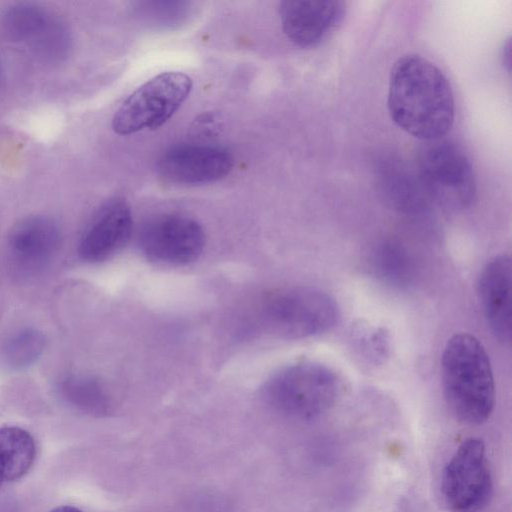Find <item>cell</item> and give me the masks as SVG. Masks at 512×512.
Instances as JSON below:
<instances>
[{"label": "cell", "mask_w": 512, "mask_h": 512, "mask_svg": "<svg viewBox=\"0 0 512 512\" xmlns=\"http://www.w3.org/2000/svg\"><path fill=\"white\" fill-rule=\"evenodd\" d=\"M387 106L399 128L425 142L443 138L454 122L449 81L437 66L420 55H405L394 63Z\"/></svg>", "instance_id": "cell-1"}, {"label": "cell", "mask_w": 512, "mask_h": 512, "mask_svg": "<svg viewBox=\"0 0 512 512\" xmlns=\"http://www.w3.org/2000/svg\"><path fill=\"white\" fill-rule=\"evenodd\" d=\"M445 401L461 422L478 425L491 415L495 405V383L488 354L470 333L454 334L441 358Z\"/></svg>", "instance_id": "cell-2"}, {"label": "cell", "mask_w": 512, "mask_h": 512, "mask_svg": "<svg viewBox=\"0 0 512 512\" xmlns=\"http://www.w3.org/2000/svg\"><path fill=\"white\" fill-rule=\"evenodd\" d=\"M339 317L335 299L312 287L282 289L266 295L257 311L266 333L285 339L313 337L329 331Z\"/></svg>", "instance_id": "cell-3"}, {"label": "cell", "mask_w": 512, "mask_h": 512, "mask_svg": "<svg viewBox=\"0 0 512 512\" xmlns=\"http://www.w3.org/2000/svg\"><path fill=\"white\" fill-rule=\"evenodd\" d=\"M342 379L330 366L305 361L286 366L266 383L268 402L281 413L302 420L329 410L342 391Z\"/></svg>", "instance_id": "cell-4"}, {"label": "cell", "mask_w": 512, "mask_h": 512, "mask_svg": "<svg viewBox=\"0 0 512 512\" xmlns=\"http://www.w3.org/2000/svg\"><path fill=\"white\" fill-rule=\"evenodd\" d=\"M416 173L430 203L455 211L469 207L475 199L472 164L451 140L425 142L418 154Z\"/></svg>", "instance_id": "cell-5"}, {"label": "cell", "mask_w": 512, "mask_h": 512, "mask_svg": "<svg viewBox=\"0 0 512 512\" xmlns=\"http://www.w3.org/2000/svg\"><path fill=\"white\" fill-rule=\"evenodd\" d=\"M193 82L180 71L162 72L146 81L119 106L112 128L119 135L155 130L167 122L187 99Z\"/></svg>", "instance_id": "cell-6"}, {"label": "cell", "mask_w": 512, "mask_h": 512, "mask_svg": "<svg viewBox=\"0 0 512 512\" xmlns=\"http://www.w3.org/2000/svg\"><path fill=\"white\" fill-rule=\"evenodd\" d=\"M441 495L451 512H480L490 501L493 482L484 443L463 441L445 465Z\"/></svg>", "instance_id": "cell-7"}, {"label": "cell", "mask_w": 512, "mask_h": 512, "mask_svg": "<svg viewBox=\"0 0 512 512\" xmlns=\"http://www.w3.org/2000/svg\"><path fill=\"white\" fill-rule=\"evenodd\" d=\"M143 253L151 260L183 265L196 260L205 245V233L194 219L168 214L146 223L139 235Z\"/></svg>", "instance_id": "cell-8"}, {"label": "cell", "mask_w": 512, "mask_h": 512, "mask_svg": "<svg viewBox=\"0 0 512 512\" xmlns=\"http://www.w3.org/2000/svg\"><path fill=\"white\" fill-rule=\"evenodd\" d=\"M233 157L226 149L203 144H181L166 150L157 169L167 182L200 185L218 181L232 170Z\"/></svg>", "instance_id": "cell-9"}, {"label": "cell", "mask_w": 512, "mask_h": 512, "mask_svg": "<svg viewBox=\"0 0 512 512\" xmlns=\"http://www.w3.org/2000/svg\"><path fill=\"white\" fill-rule=\"evenodd\" d=\"M346 3L340 0H285L280 2L282 30L295 45L314 47L342 22Z\"/></svg>", "instance_id": "cell-10"}, {"label": "cell", "mask_w": 512, "mask_h": 512, "mask_svg": "<svg viewBox=\"0 0 512 512\" xmlns=\"http://www.w3.org/2000/svg\"><path fill=\"white\" fill-rule=\"evenodd\" d=\"M511 258L500 254L482 268L477 281V293L488 326L503 343L511 342Z\"/></svg>", "instance_id": "cell-11"}, {"label": "cell", "mask_w": 512, "mask_h": 512, "mask_svg": "<svg viewBox=\"0 0 512 512\" xmlns=\"http://www.w3.org/2000/svg\"><path fill=\"white\" fill-rule=\"evenodd\" d=\"M132 225L127 202L121 198L108 201L97 212L81 238V258L88 262H99L111 257L128 241Z\"/></svg>", "instance_id": "cell-12"}, {"label": "cell", "mask_w": 512, "mask_h": 512, "mask_svg": "<svg viewBox=\"0 0 512 512\" xmlns=\"http://www.w3.org/2000/svg\"><path fill=\"white\" fill-rule=\"evenodd\" d=\"M61 231L50 217L36 215L19 221L9 235V248L13 257L27 266L39 265L58 249Z\"/></svg>", "instance_id": "cell-13"}, {"label": "cell", "mask_w": 512, "mask_h": 512, "mask_svg": "<svg viewBox=\"0 0 512 512\" xmlns=\"http://www.w3.org/2000/svg\"><path fill=\"white\" fill-rule=\"evenodd\" d=\"M381 186L388 204L402 213L416 214L430 204L417 173L407 170L397 161L382 166Z\"/></svg>", "instance_id": "cell-14"}, {"label": "cell", "mask_w": 512, "mask_h": 512, "mask_svg": "<svg viewBox=\"0 0 512 512\" xmlns=\"http://www.w3.org/2000/svg\"><path fill=\"white\" fill-rule=\"evenodd\" d=\"M35 458L36 444L28 431L15 426L0 428V476L4 483L25 476Z\"/></svg>", "instance_id": "cell-15"}, {"label": "cell", "mask_w": 512, "mask_h": 512, "mask_svg": "<svg viewBox=\"0 0 512 512\" xmlns=\"http://www.w3.org/2000/svg\"><path fill=\"white\" fill-rule=\"evenodd\" d=\"M58 22L47 12L32 3H18L3 15V25L8 36L15 41L29 42L37 50Z\"/></svg>", "instance_id": "cell-16"}, {"label": "cell", "mask_w": 512, "mask_h": 512, "mask_svg": "<svg viewBox=\"0 0 512 512\" xmlns=\"http://www.w3.org/2000/svg\"><path fill=\"white\" fill-rule=\"evenodd\" d=\"M370 262L374 275L386 285L404 288L413 280L412 258L399 242L388 240L378 244L372 251Z\"/></svg>", "instance_id": "cell-17"}, {"label": "cell", "mask_w": 512, "mask_h": 512, "mask_svg": "<svg viewBox=\"0 0 512 512\" xmlns=\"http://www.w3.org/2000/svg\"><path fill=\"white\" fill-rule=\"evenodd\" d=\"M67 397L82 408L104 413L108 409V400L101 386L93 379L72 377L64 384Z\"/></svg>", "instance_id": "cell-18"}, {"label": "cell", "mask_w": 512, "mask_h": 512, "mask_svg": "<svg viewBox=\"0 0 512 512\" xmlns=\"http://www.w3.org/2000/svg\"><path fill=\"white\" fill-rule=\"evenodd\" d=\"M44 347L43 336L35 330H24L12 337L4 348L6 362L15 368L32 363Z\"/></svg>", "instance_id": "cell-19"}, {"label": "cell", "mask_w": 512, "mask_h": 512, "mask_svg": "<svg viewBox=\"0 0 512 512\" xmlns=\"http://www.w3.org/2000/svg\"><path fill=\"white\" fill-rule=\"evenodd\" d=\"M357 346L366 357L374 361H382L389 352V337L383 329H357Z\"/></svg>", "instance_id": "cell-20"}, {"label": "cell", "mask_w": 512, "mask_h": 512, "mask_svg": "<svg viewBox=\"0 0 512 512\" xmlns=\"http://www.w3.org/2000/svg\"><path fill=\"white\" fill-rule=\"evenodd\" d=\"M184 5H186L184 2H145L141 10L144 14L148 13V16H145V18L152 20L153 23L157 24L159 22L161 25L174 24L184 14L186 10Z\"/></svg>", "instance_id": "cell-21"}, {"label": "cell", "mask_w": 512, "mask_h": 512, "mask_svg": "<svg viewBox=\"0 0 512 512\" xmlns=\"http://www.w3.org/2000/svg\"><path fill=\"white\" fill-rule=\"evenodd\" d=\"M502 60L503 64L507 66L508 71H510L511 66V44L510 40L508 39L507 42L504 44L502 48Z\"/></svg>", "instance_id": "cell-22"}, {"label": "cell", "mask_w": 512, "mask_h": 512, "mask_svg": "<svg viewBox=\"0 0 512 512\" xmlns=\"http://www.w3.org/2000/svg\"><path fill=\"white\" fill-rule=\"evenodd\" d=\"M50 512H83V511L78 509V508H76V507H74V506L63 505V506H59V507L54 508Z\"/></svg>", "instance_id": "cell-23"}]
</instances>
